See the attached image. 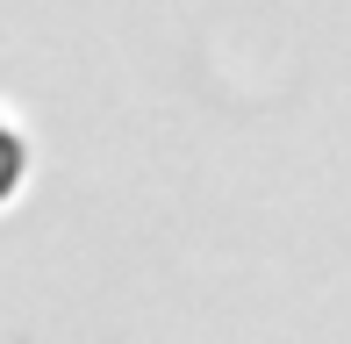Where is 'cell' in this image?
Wrapping results in <instances>:
<instances>
[{"label":"cell","instance_id":"1","mask_svg":"<svg viewBox=\"0 0 351 344\" xmlns=\"http://www.w3.org/2000/svg\"><path fill=\"white\" fill-rule=\"evenodd\" d=\"M14 180H22V136H14L8 122H0V194H8Z\"/></svg>","mask_w":351,"mask_h":344}]
</instances>
